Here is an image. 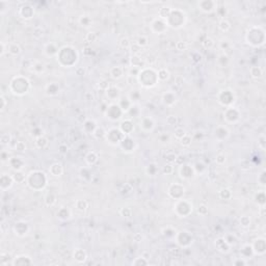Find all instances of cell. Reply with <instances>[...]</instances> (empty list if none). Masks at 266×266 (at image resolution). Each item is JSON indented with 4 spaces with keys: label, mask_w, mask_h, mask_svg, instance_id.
<instances>
[{
    "label": "cell",
    "mask_w": 266,
    "mask_h": 266,
    "mask_svg": "<svg viewBox=\"0 0 266 266\" xmlns=\"http://www.w3.org/2000/svg\"><path fill=\"white\" fill-rule=\"evenodd\" d=\"M49 172H50V174H51L52 176L59 177V176H62V173H64V168H62V164H60V163H58V162L53 163V164L50 166Z\"/></svg>",
    "instance_id": "6da1fadb"
},
{
    "label": "cell",
    "mask_w": 266,
    "mask_h": 266,
    "mask_svg": "<svg viewBox=\"0 0 266 266\" xmlns=\"http://www.w3.org/2000/svg\"><path fill=\"white\" fill-rule=\"evenodd\" d=\"M86 258H88L86 253L83 251V250H81V248H76L75 251H74V259H75L78 263H83V262H85Z\"/></svg>",
    "instance_id": "7a4b0ae2"
},
{
    "label": "cell",
    "mask_w": 266,
    "mask_h": 266,
    "mask_svg": "<svg viewBox=\"0 0 266 266\" xmlns=\"http://www.w3.org/2000/svg\"><path fill=\"white\" fill-rule=\"evenodd\" d=\"M217 240L222 243V245H220V244H215L218 251L222 252V253H225V252L227 253V252H229V250H230V243L228 242L225 238H218Z\"/></svg>",
    "instance_id": "3957f363"
},
{
    "label": "cell",
    "mask_w": 266,
    "mask_h": 266,
    "mask_svg": "<svg viewBox=\"0 0 266 266\" xmlns=\"http://www.w3.org/2000/svg\"><path fill=\"white\" fill-rule=\"evenodd\" d=\"M123 73H124V70L122 67H114L110 70V76L114 79H120L123 76Z\"/></svg>",
    "instance_id": "277c9868"
},
{
    "label": "cell",
    "mask_w": 266,
    "mask_h": 266,
    "mask_svg": "<svg viewBox=\"0 0 266 266\" xmlns=\"http://www.w3.org/2000/svg\"><path fill=\"white\" fill-rule=\"evenodd\" d=\"M48 144H49V142H48V139H47L45 136L36 137V148H39V149H45L46 147H48Z\"/></svg>",
    "instance_id": "5b68a950"
},
{
    "label": "cell",
    "mask_w": 266,
    "mask_h": 266,
    "mask_svg": "<svg viewBox=\"0 0 266 266\" xmlns=\"http://www.w3.org/2000/svg\"><path fill=\"white\" fill-rule=\"evenodd\" d=\"M8 52H10V54L12 55H14V56H17V55H19L21 53V47L19 46L18 44H10V46L8 47Z\"/></svg>",
    "instance_id": "8992f818"
},
{
    "label": "cell",
    "mask_w": 266,
    "mask_h": 266,
    "mask_svg": "<svg viewBox=\"0 0 266 266\" xmlns=\"http://www.w3.org/2000/svg\"><path fill=\"white\" fill-rule=\"evenodd\" d=\"M250 72H251V76L255 79L261 78L263 76V71L260 67H252Z\"/></svg>",
    "instance_id": "52a82bcc"
},
{
    "label": "cell",
    "mask_w": 266,
    "mask_h": 266,
    "mask_svg": "<svg viewBox=\"0 0 266 266\" xmlns=\"http://www.w3.org/2000/svg\"><path fill=\"white\" fill-rule=\"evenodd\" d=\"M170 77V72L165 69H161L159 70V72L157 73V79L160 81H165L168 79Z\"/></svg>",
    "instance_id": "ba28073f"
},
{
    "label": "cell",
    "mask_w": 266,
    "mask_h": 266,
    "mask_svg": "<svg viewBox=\"0 0 266 266\" xmlns=\"http://www.w3.org/2000/svg\"><path fill=\"white\" fill-rule=\"evenodd\" d=\"M218 28L222 31H224V32H227L231 29V24L229 23V21L224 19V20H220L218 22Z\"/></svg>",
    "instance_id": "9c48e42d"
},
{
    "label": "cell",
    "mask_w": 266,
    "mask_h": 266,
    "mask_svg": "<svg viewBox=\"0 0 266 266\" xmlns=\"http://www.w3.org/2000/svg\"><path fill=\"white\" fill-rule=\"evenodd\" d=\"M75 206H76V208H77L78 211L83 212L88 209V202L84 201V200H78V201H76Z\"/></svg>",
    "instance_id": "30bf717a"
},
{
    "label": "cell",
    "mask_w": 266,
    "mask_h": 266,
    "mask_svg": "<svg viewBox=\"0 0 266 266\" xmlns=\"http://www.w3.org/2000/svg\"><path fill=\"white\" fill-rule=\"evenodd\" d=\"M85 160L88 164H95V163L98 161V155H97L95 152H90L88 155H86Z\"/></svg>",
    "instance_id": "8fae6325"
},
{
    "label": "cell",
    "mask_w": 266,
    "mask_h": 266,
    "mask_svg": "<svg viewBox=\"0 0 266 266\" xmlns=\"http://www.w3.org/2000/svg\"><path fill=\"white\" fill-rule=\"evenodd\" d=\"M79 23L84 27H88V26L92 25V19L88 16H81L79 18Z\"/></svg>",
    "instance_id": "7c38bea8"
},
{
    "label": "cell",
    "mask_w": 266,
    "mask_h": 266,
    "mask_svg": "<svg viewBox=\"0 0 266 266\" xmlns=\"http://www.w3.org/2000/svg\"><path fill=\"white\" fill-rule=\"evenodd\" d=\"M202 45H203V47L206 48V49H211L212 47L214 46V41H213L211 38H206L204 41L202 42Z\"/></svg>",
    "instance_id": "4fadbf2b"
},
{
    "label": "cell",
    "mask_w": 266,
    "mask_h": 266,
    "mask_svg": "<svg viewBox=\"0 0 266 266\" xmlns=\"http://www.w3.org/2000/svg\"><path fill=\"white\" fill-rule=\"evenodd\" d=\"M14 181H17V183H22L24 180H25V175H23V173H21L20 171H18L17 173L13 176Z\"/></svg>",
    "instance_id": "5bb4252c"
},
{
    "label": "cell",
    "mask_w": 266,
    "mask_h": 266,
    "mask_svg": "<svg viewBox=\"0 0 266 266\" xmlns=\"http://www.w3.org/2000/svg\"><path fill=\"white\" fill-rule=\"evenodd\" d=\"M45 201H47V202H45L47 206H53V205L55 204V202H56V198H55V196L50 194L45 198Z\"/></svg>",
    "instance_id": "9a60e30c"
},
{
    "label": "cell",
    "mask_w": 266,
    "mask_h": 266,
    "mask_svg": "<svg viewBox=\"0 0 266 266\" xmlns=\"http://www.w3.org/2000/svg\"><path fill=\"white\" fill-rule=\"evenodd\" d=\"M97 39H98V36H97V34L94 32V31H90V32L86 34V36H85V41L88 42V43H93V42H95Z\"/></svg>",
    "instance_id": "2e32d148"
},
{
    "label": "cell",
    "mask_w": 266,
    "mask_h": 266,
    "mask_svg": "<svg viewBox=\"0 0 266 266\" xmlns=\"http://www.w3.org/2000/svg\"><path fill=\"white\" fill-rule=\"evenodd\" d=\"M15 149H16V151H17V152H20V153L25 152V150H26L25 142H16V145H15Z\"/></svg>",
    "instance_id": "e0dca14e"
},
{
    "label": "cell",
    "mask_w": 266,
    "mask_h": 266,
    "mask_svg": "<svg viewBox=\"0 0 266 266\" xmlns=\"http://www.w3.org/2000/svg\"><path fill=\"white\" fill-rule=\"evenodd\" d=\"M10 140H12V137H10V135L8 134V133H4V134L1 135L0 142H1V145H2V146L8 145V144L10 142Z\"/></svg>",
    "instance_id": "ac0fdd59"
},
{
    "label": "cell",
    "mask_w": 266,
    "mask_h": 266,
    "mask_svg": "<svg viewBox=\"0 0 266 266\" xmlns=\"http://www.w3.org/2000/svg\"><path fill=\"white\" fill-rule=\"evenodd\" d=\"M136 45H137L138 47H139V48H142V47L147 46V45H148V39H147V36H139V38H138V40H137Z\"/></svg>",
    "instance_id": "d6986e66"
},
{
    "label": "cell",
    "mask_w": 266,
    "mask_h": 266,
    "mask_svg": "<svg viewBox=\"0 0 266 266\" xmlns=\"http://www.w3.org/2000/svg\"><path fill=\"white\" fill-rule=\"evenodd\" d=\"M180 142H181V145L183 146V147H188V146H190V144H191V137L189 136V135L186 134L181 138Z\"/></svg>",
    "instance_id": "ffe728a7"
},
{
    "label": "cell",
    "mask_w": 266,
    "mask_h": 266,
    "mask_svg": "<svg viewBox=\"0 0 266 266\" xmlns=\"http://www.w3.org/2000/svg\"><path fill=\"white\" fill-rule=\"evenodd\" d=\"M184 135H186V131L183 128H177V129L175 130V137L178 138V139H181Z\"/></svg>",
    "instance_id": "44dd1931"
},
{
    "label": "cell",
    "mask_w": 266,
    "mask_h": 266,
    "mask_svg": "<svg viewBox=\"0 0 266 266\" xmlns=\"http://www.w3.org/2000/svg\"><path fill=\"white\" fill-rule=\"evenodd\" d=\"M120 45H121L122 48H129V47H131V42L129 41V39L128 38H123V39L120 41Z\"/></svg>",
    "instance_id": "7402d4cb"
},
{
    "label": "cell",
    "mask_w": 266,
    "mask_h": 266,
    "mask_svg": "<svg viewBox=\"0 0 266 266\" xmlns=\"http://www.w3.org/2000/svg\"><path fill=\"white\" fill-rule=\"evenodd\" d=\"M120 213H121L122 216L124 217H130L132 214V211L130 208H128V207H126V208H123V209H121V211H120Z\"/></svg>",
    "instance_id": "603a6c76"
},
{
    "label": "cell",
    "mask_w": 266,
    "mask_h": 266,
    "mask_svg": "<svg viewBox=\"0 0 266 266\" xmlns=\"http://www.w3.org/2000/svg\"><path fill=\"white\" fill-rule=\"evenodd\" d=\"M240 225L242 226V227L246 228L248 227V226L251 225V220H250V217L248 216H242L240 218Z\"/></svg>",
    "instance_id": "cb8c5ba5"
},
{
    "label": "cell",
    "mask_w": 266,
    "mask_h": 266,
    "mask_svg": "<svg viewBox=\"0 0 266 266\" xmlns=\"http://www.w3.org/2000/svg\"><path fill=\"white\" fill-rule=\"evenodd\" d=\"M176 48H177V50H179V51H184V50L187 48V45H186L185 42L179 41V42H177Z\"/></svg>",
    "instance_id": "d4e9b609"
},
{
    "label": "cell",
    "mask_w": 266,
    "mask_h": 266,
    "mask_svg": "<svg viewBox=\"0 0 266 266\" xmlns=\"http://www.w3.org/2000/svg\"><path fill=\"white\" fill-rule=\"evenodd\" d=\"M177 116H168V118H166V123H168V125H171V126H174V125H177Z\"/></svg>",
    "instance_id": "484cf974"
},
{
    "label": "cell",
    "mask_w": 266,
    "mask_h": 266,
    "mask_svg": "<svg viewBox=\"0 0 266 266\" xmlns=\"http://www.w3.org/2000/svg\"><path fill=\"white\" fill-rule=\"evenodd\" d=\"M215 162L217 164H224L226 162V156L222 155V154H218L216 156V158H215Z\"/></svg>",
    "instance_id": "4316f807"
},
{
    "label": "cell",
    "mask_w": 266,
    "mask_h": 266,
    "mask_svg": "<svg viewBox=\"0 0 266 266\" xmlns=\"http://www.w3.org/2000/svg\"><path fill=\"white\" fill-rule=\"evenodd\" d=\"M198 213L201 215H206L208 213V208L205 205H200L198 208Z\"/></svg>",
    "instance_id": "83f0119b"
},
{
    "label": "cell",
    "mask_w": 266,
    "mask_h": 266,
    "mask_svg": "<svg viewBox=\"0 0 266 266\" xmlns=\"http://www.w3.org/2000/svg\"><path fill=\"white\" fill-rule=\"evenodd\" d=\"M132 264H133V265H147L148 261H147V260H145V258L140 257V258H137L136 260H135V261L133 262Z\"/></svg>",
    "instance_id": "f1b7e54d"
},
{
    "label": "cell",
    "mask_w": 266,
    "mask_h": 266,
    "mask_svg": "<svg viewBox=\"0 0 266 266\" xmlns=\"http://www.w3.org/2000/svg\"><path fill=\"white\" fill-rule=\"evenodd\" d=\"M99 88H100V90H107L110 86H109V82L106 80H102L100 82V84H99Z\"/></svg>",
    "instance_id": "f546056e"
},
{
    "label": "cell",
    "mask_w": 266,
    "mask_h": 266,
    "mask_svg": "<svg viewBox=\"0 0 266 266\" xmlns=\"http://www.w3.org/2000/svg\"><path fill=\"white\" fill-rule=\"evenodd\" d=\"M0 101H1V106H0V110L3 111L5 108H6V105H8V101H6V99L4 98V96L1 95V97H0Z\"/></svg>",
    "instance_id": "4dcf8cb0"
},
{
    "label": "cell",
    "mask_w": 266,
    "mask_h": 266,
    "mask_svg": "<svg viewBox=\"0 0 266 266\" xmlns=\"http://www.w3.org/2000/svg\"><path fill=\"white\" fill-rule=\"evenodd\" d=\"M76 75H78V76H83L84 74H85V69L84 68H82V67H79V68H77L76 69Z\"/></svg>",
    "instance_id": "1f68e13d"
},
{
    "label": "cell",
    "mask_w": 266,
    "mask_h": 266,
    "mask_svg": "<svg viewBox=\"0 0 266 266\" xmlns=\"http://www.w3.org/2000/svg\"><path fill=\"white\" fill-rule=\"evenodd\" d=\"M172 172H173V165L172 164H168V165H165L164 168H163V173L166 174V175L171 174Z\"/></svg>",
    "instance_id": "d6a6232c"
},
{
    "label": "cell",
    "mask_w": 266,
    "mask_h": 266,
    "mask_svg": "<svg viewBox=\"0 0 266 266\" xmlns=\"http://www.w3.org/2000/svg\"><path fill=\"white\" fill-rule=\"evenodd\" d=\"M0 47H1V51H0V56L2 57V56H4L5 52H6V50H5V44H4V42H1V43H0Z\"/></svg>",
    "instance_id": "836d02e7"
},
{
    "label": "cell",
    "mask_w": 266,
    "mask_h": 266,
    "mask_svg": "<svg viewBox=\"0 0 266 266\" xmlns=\"http://www.w3.org/2000/svg\"><path fill=\"white\" fill-rule=\"evenodd\" d=\"M68 152V147L66 145H60L59 146V153L60 154H67Z\"/></svg>",
    "instance_id": "e575fe53"
},
{
    "label": "cell",
    "mask_w": 266,
    "mask_h": 266,
    "mask_svg": "<svg viewBox=\"0 0 266 266\" xmlns=\"http://www.w3.org/2000/svg\"><path fill=\"white\" fill-rule=\"evenodd\" d=\"M234 265H246V262L243 260V259H241V260H238V261H235L234 262Z\"/></svg>",
    "instance_id": "d590c367"
},
{
    "label": "cell",
    "mask_w": 266,
    "mask_h": 266,
    "mask_svg": "<svg viewBox=\"0 0 266 266\" xmlns=\"http://www.w3.org/2000/svg\"><path fill=\"white\" fill-rule=\"evenodd\" d=\"M142 234H135L134 235V240L136 241V242H139V241H142Z\"/></svg>",
    "instance_id": "8d00e7d4"
}]
</instances>
